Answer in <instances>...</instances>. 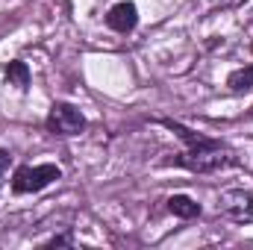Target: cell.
<instances>
[{
  "instance_id": "6da1fadb",
  "label": "cell",
  "mask_w": 253,
  "mask_h": 250,
  "mask_svg": "<svg viewBox=\"0 0 253 250\" xmlns=\"http://www.w3.org/2000/svg\"><path fill=\"white\" fill-rule=\"evenodd\" d=\"M177 165L189 168V171H194V174H212V171H218V168L233 165V153H230L221 141L200 138L197 144H189L186 153L177 156Z\"/></svg>"
},
{
  "instance_id": "7a4b0ae2",
  "label": "cell",
  "mask_w": 253,
  "mask_h": 250,
  "mask_svg": "<svg viewBox=\"0 0 253 250\" xmlns=\"http://www.w3.org/2000/svg\"><path fill=\"white\" fill-rule=\"evenodd\" d=\"M62 177V171L56 165H21L12 177V191L15 194H33L42 191L50 183H56Z\"/></svg>"
},
{
  "instance_id": "3957f363",
  "label": "cell",
  "mask_w": 253,
  "mask_h": 250,
  "mask_svg": "<svg viewBox=\"0 0 253 250\" xmlns=\"http://www.w3.org/2000/svg\"><path fill=\"white\" fill-rule=\"evenodd\" d=\"M218 212L227 215V218L236 221V224H253V197H251V191H245V188L221 191V197H218Z\"/></svg>"
},
{
  "instance_id": "277c9868",
  "label": "cell",
  "mask_w": 253,
  "mask_h": 250,
  "mask_svg": "<svg viewBox=\"0 0 253 250\" xmlns=\"http://www.w3.org/2000/svg\"><path fill=\"white\" fill-rule=\"evenodd\" d=\"M47 129L53 135H77V132L85 129V118L71 103H53L50 115H47Z\"/></svg>"
},
{
  "instance_id": "5b68a950",
  "label": "cell",
  "mask_w": 253,
  "mask_h": 250,
  "mask_svg": "<svg viewBox=\"0 0 253 250\" xmlns=\"http://www.w3.org/2000/svg\"><path fill=\"white\" fill-rule=\"evenodd\" d=\"M106 24L115 30V33H129V30H135V24H138V9H135V3H115L112 9H109V15H106Z\"/></svg>"
},
{
  "instance_id": "8992f818",
  "label": "cell",
  "mask_w": 253,
  "mask_h": 250,
  "mask_svg": "<svg viewBox=\"0 0 253 250\" xmlns=\"http://www.w3.org/2000/svg\"><path fill=\"white\" fill-rule=\"evenodd\" d=\"M168 209H171L177 218H186V221L200 215V203L191 200L189 194H174V197H168Z\"/></svg>"
},
{
  "instance_id": "52a82bcc",
  "label": "cell",
  "mask_w": 253,
  "mask_h": 250,
  "mask_svg": "<svg viewBox=\"0 0 253 250\" xmlns=\"http://www.w3.org/2000/svg\"><path fill=\"white\" fill-rule=\"evenodd\" d=\"M227 85H230L233 91H248V88H253V65L242 68V71H233V74L227 77Z\"/></svg>"
},
{
  "instance_id": "ba28073f",
  "label": "cell",
  "mask_w": 253,
  "mask_h": 250,
  "mask_svg": "<svg viewBox=\"0 0 253 250\" xmlns=\"http://www.w3.org/2000/svg\"><path fill=\"white\" fill-rule=\"evenodd\" d=\"M6 80L15 83L18 88H27L30 85V68H27V62H9L6 65Z\"/></svg>"
},
{
  "instance_id": "9c48e42d",
  "label": "cell",
  "mask_w": 253,
  "mask_h": 250,
  "mask_svg": "<svg viewBox=\"0 0 253 250\" xmlns=\"http://www.w3.org/2000/svg\"><path fill=\"white\" fill-rule=\"evenodd\" d=\"M44 245H47V248H68V245H71V236H53V239H47Z\"/></svg>"
},
{
  "instance_id": "30bf717a",
  "label": "cell",
  "mask_w": 253,
  "mask_h": 250,
  "mask_svg": "<svg viewBox=\"0 0 253 250\" xmlns=\"http://www.w3.org/2000/svg\"><path fill=\"white\" fill-rule=\"evenodd\" d=\"M9 159H12V156H9V150H0V177H3V171L9 168Z\"/></svg>"
}]
</instances>
